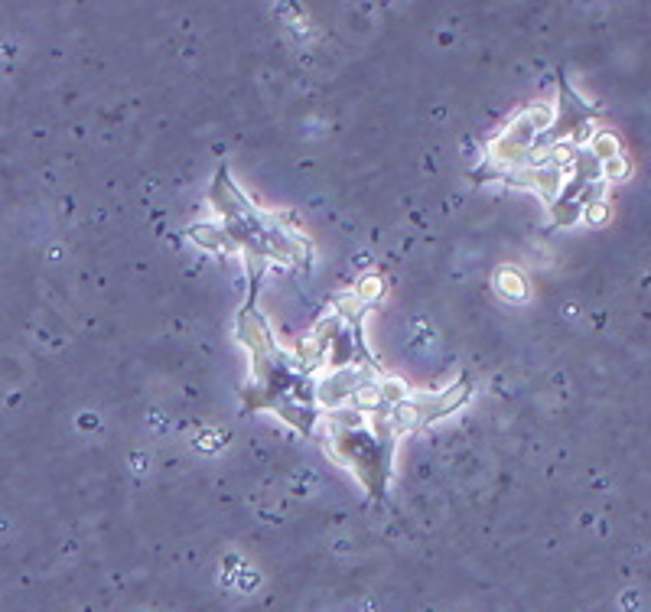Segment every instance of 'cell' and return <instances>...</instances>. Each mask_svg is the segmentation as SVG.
I'll use <instances>...</instances> for the list:
<instances>
[{
  "mask_svg": "<svg viewBox=\"0 0 651 612\" xmlns=\"http://www.w3.org/2000/svg\"><path fill=\"white\" fill-rule=\"evenodd\" d=\"M606 173V180L609 183H616V180H625V176L632 173V163L625 160V157H616V160H609V163H603V167H599Z\"/></svg>",
  "mask_w": 651,
  "mask_h": 612,
  "instance_id": "3",
  "label": "cell"
},
{
  "mask_svg": "<svg viewBox=\"0 0 651 612\" xmlns=\"http://www.w3.org/2000/svg\"><path fill=\"white\" fill-rule=\"evenodd\" d=\"M193 238L199 241V245H206V248H222V241H225V235L219 232V228H209V225L193 228Z\"/></svg>",
  "mask_w": 651,
  "mask_h": 612,
  "instance_id": "4",
  "label": "cell"
},
{
  "mask_svg": "<svg viewBox=\"0 0 651 612\" xmlns=\"http://www.w3.org/2000/svg\"><path fill=\"white\" fill-rule=\"evenodd\" d=\"M495 284H499L502 297H512V300H521V297H525V290H528L525 277H521L518 271H512V267H508V271H499Z\"/></svg>",
  "mask_w": 651,
  "mask_h": 612,
  "instance_id": "1",
  "label": "cell"
},
{
  "mask_svg": "<svg viewBox=\"0 0 651 612\" xmlns=\"http://www.w3.org/2000/svg\"><path fill=\"white\" fill-rule=\"evenodd\" d=\"M583 212H586V219H590L593 225H599V222H606V212L609 209H606V202L596 199V202H590V206H583Z\"/></svg>",
  "mask_w": 651,
  "mask_h": 612,
  "instance_id": "5",
  "label": "cell"
},
{
  "mask_svg": "<svg viewBox=\"0 0 651 612\" xmlns=\"http://www.w3.org/2000/svg\"><path fill=\"white\" fill-rule=\"evenodd\" d=\"M355 297H359L365 306H372V303L381 297V280H378L375 274L362 277V284H359V290H355Z\"/></svg>",
  "mask_w": 651,
  "mask_h": 612,
  "instance_id": "2",
  "label": "cell"
}]
</instances>
